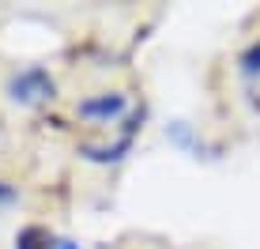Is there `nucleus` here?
I'll list each match as a JSON object with an SVG mask.
<instances>
[{
  "instance_id": "obj_4",
  "label": "nucleus",
  "mask_w": 260,
  "mask_h": 249,
  "mask_svg": "<svg viewBox=\"0 0 260 249\" xmlns=\"http://www.w3.org/2000/svg\"><path fill=\"white\" fill-rule=\"evenodd\" d=\"M238 65H241V72H245V76H256V72H260V38L253 42V46H245V49H241Z\"/></svg>"
},
{
  "instance_id": "obj_5",
  "label": "nucleus",
  "mask_w": 260,
  "mask_h": 249,
  "mask_svg": "<svg viewBox=\"0 0 260 249\" xmlns=\"http://www.w3.org/2000/svg\"><path fill=\"white\" fill-rule=\"evenodd\" d=\"M15 200H19V185H12V181H0V211H4V208H12Z\"/></svg>"
},
{
  "instance_id": "obj_1",
  "label": "nucleus",
  "mask_w": 260,
  "mask_h": 249,
  "mask_svg": "<svg viewBox=\"0 0 260 249\" xmlns=\"http://www.w3.org/2000/svg\"><path fill=\"white\" fill-rule=\"evenodd\" d=\"M4 95L15 106H42V102H49L53 95H57V83H53L46 65H23V68H15V72L8 76Z\"/></svg>"
},
{
  "instance_id": "obj_2",
  "label": "nucleus",
  "mask_w": 260,
  "mask_h": 249,
  "mask_svg": "<svg viewBox=\"0 0 260 249\" xmlns=\"http://www.w3.org/2000/svg\"><path fill=\"white\" fill-rule=\"evenodd\" d=\"M79 117L87 121H117L124 110H128V95L121 91H102V95H87V99L76 102Z\"/></svg>"
},
{
  "instance_id": "obj_3",
  "label": "nucleus",
  "mask_w": 260,
  "mask_h": 249,
  "mask_svg": "<svg viewBox=\"0 0 260 249\" xmlns=\"http://www.w3.org/2000/svg\"><path fill=\"white\" fill-rule=\"evenodd\" d=\"M15 249H83V245L64 238V234H53V230L42 227V223H26L19 234H15Z\"/></svg>"
}]
</instances>
